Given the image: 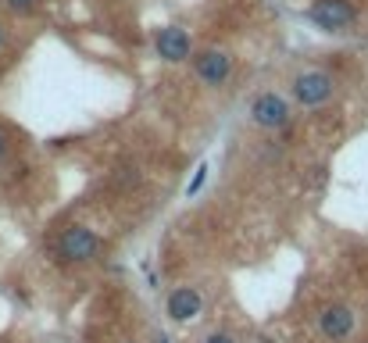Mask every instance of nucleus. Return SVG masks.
<instances>
[{
  "label": "nucleus",
  "instance_id": "nucleus-1",
  "mask_svg": "<svg viewBox=\"0 0 368 343\" xmlns=\"http://www.w3.org/2000/svg\"><path fill=\"white\" fill-rule=\"evenodd\" d=\"M54 254H58V261H65V265H86V261H93V257L101 254V236H97L93 229H86V225H72V229L61 232Z\"/></svg>",
  "mask_w": 368,
  "mask_h": 343
},
{
  "label": "nucleus",
  "instance_id": "nucleus-2",
  "mask_svg": "<svg viewBox=\"0 0 368 343\" xmlns=\"http://www.w3.org/2000/svg\"><path fill=\"white\" fill-rule=\"evenodd\" d=\"M307 19H311L318 29H325V33H343L347 26H354L357 11H354L350 0H315L311 11H307Z\"/></svg>",
  "mask_w": 368,
  "mask_h": 343
},
{
  "label": "nucleus",
  "instance_id": "nucleus-3",
  "mask_svg": "<svg viewBox=\"0 0 368 343\" xmlns=\"http://www.w3.org/2000/svg\"><path fill=\"white\" fill-rule=\"evenodd\" d=\"M354 325H357V314H354L347 304H325V307L318 311V329H322V336L332 339V343L350 339Z\"/></svg>",
  "mask_w": 368,
  "mask_h": 343
},
{
  "label": "nucleus",
  "instance_id": "nucleus-4",
  "mask_svg": "<svg viewBox=\"0 0 368 343\" xmlns=\"http://www.w3.org/2000/svg\"><path fill=\"white\" fill-rule=\"evenodd\" d=\"M332 86H336L332 76H325V72H304V76L293 79V97L304 108H318V104H325L332 97Z\"/></svg>",
  "mask_w": 368,
  "mask_h": 343
},
{
  "label": "nucleus",
  "instance_id": "nucleus-5",
  "mask_svg": "<svg viewBox=\"0 0 368 343\" xmlns=\"http://www.w3.org/2000/svg\"><path fill=\"white\" fill-rule=\"evenodd\" d=\"M250 118H254V126H261V129H282V126L290 122V104H286L279 93H261V97H254V104H250Z\"/></svg>",
  "mask_w": 368,
  "mask_h": 343
},
{
  "label": "nucleus",
  "instance_id": "nucleus-6",
  "mask_svg": "<svg viewBox=\"0 0 368 343\" xmlns=\"http://www.w3.org/2000/svg\"><path fill=\"white\" fill-rule=\"evenodd\" d=\"M154 51H158L161 61L179 65V61L190 58L193 43H190V33H186V29H179V26H165V29H158V36H154Z\"/></svg>",
  "mask_w": 368,
  "mask_h": 343
},
{
  "label": "nucleus",
  "instance_id": "nucleus-7",
  "mask_svg": "<svg viewBox=\"0 0 368 343\" xmlns=\"http://www.w3.org/2000/svg\"><path fill=\"white\" fill-rule=\"evenodd\" d=\"M193 72L204 86H222L232 72V58L225 51H204V54L193 58Z\"/></svg>",
  "mask_w": 368,
  "mask_h": 343
},
{
  "label": "nucleus",
  "instance_id": "nucleus-8",
  "mask_svg": "<svg viewBox=\"0 0 368 343\" xmlns=\"http://www.w3.org/2000/svg\"><path fill=\"white\" fill-rule=\"evenodd\" d=\"M200 307H204V300H200V293L193 286H179L168 297V318L172 322H190V318L200 314Z\"/></svg>",
  "mask_w": 368,
  "mask_h": 343
},
{
  "label": "nucleus",
  "instance_id": "nucleus-9",
  "mask_svg": "<svg viewBox=\"0 0 368 343\" xmlns=\"http://www.w3.org/2000/svg\"><path fill=\"white\" fill-rule=\"evenodd\" d=\"M4 4H8V8H11L15 15H33L40 0H4Z\"/></svg>",
  "mask_w": 368,
  "mask_h": 343
},
{
  "label": "nucleus",
  "instance_id": "nucleus-10",
  "mask_svg": "<svg viewBox=\"0 0 368 343\" xmlns=\"http://www.w3.org/2000/svg\"><path fill=\"white\" fill-rule=\"evenodd\" d=\"M204 179H208V168H204V165H200V168H197V175H193V179H190V186H186V193H190V197H193V193H197V190H200V186H204Z\"/></svg>",
  "mask_w": 368,
  "mask_h": 343
},
{
  "label": "nucleus",
  "instance_id": "nucleus-11",
  "mask_svg": "<svg viewBox=\"0 0 368 343\" xmlns=\"http://www.w3.org/2000/svg\"><path fill=\"white\" fill-rule=\"evenodd\" d=\"M204 343H236L232 336H225V332H215V336H208Z\"/></svg>",
  "mask_w": 368,
  "mask_h": 343
},
{
  "label": "nucleus",
  "instance_id": "nucleus-12",
  "mask_svg": "<svg viewBox=\"0 0 368 343\" xmlns=\"http://www.w3.org/2000/svg\"><path fill=\"white\" fill-rule=\"evenodd\" d=\"M8 150H11V143H8V133H4V129H0V158H4Z\"/></svg>",
  "mask_w": 368,
  "mask_h": 343
},
{
  "label": "nucleus",
  "instance_id": "nucleus-13",
  "mask_svg": "<svg viewBox=\"0 0 368 343\" xmlns=\"http://www.w3.org/2000/svg\"><path fill=\"white\" fill-rule=\"evenodd\" d=\"M0 43H4V29H0Z\"/></svg>",
  "mask_w": 368,
  "mask_h": 343
},
{
  "label": "nucleus",
  "instance_id": "nucleus-14",
  "mask_svg": "<svg viewBox=\"0 0 368 343\" xmlns=\"http://www.w3.org/2000/svg\"><path fill=\"white\" fill-rule=\"evenodd\" d=\"M122 343H133V339H122Z\"/></svg>",
  "mask_w": 368,
  "mask_h": 343
}]
</instances>
